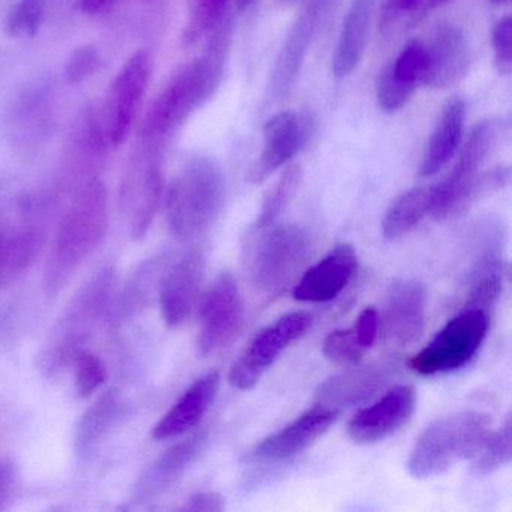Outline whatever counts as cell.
I'll list each match as a JSON object with an SVG mask.
<instances>
[{"instance_id": "12", "label": "cell", "mask_w": 512, "mask_h": 512, "mask_svg": "<svg viewBox=\"0 0 512 512\" xmlns=\"http://www.w3.org/2000/svg\"><path fill=\"white\" fill-rule=\"evenodd\" d=\"M314 119L310 115L281 112L268 119L263 127V151L251 167L248 179L262 184L272 173L292 161L310 142Z\"/></svg>"}, {"instance_id": "24", "label": "cell", "mask_w": 512, "mask_h": 512, "mask_svg": "<svg viewBox=\"0 0 512 512\" xmlns=\"http://www.w3.org/2000/svg\"><path fill=\"white\" fill-rule=\"evenodd\" d=\"M163 170L158 160L143 163L125 184V203L130 217L131 235L142 239L154 223L163 197Z\"/></svg>"}, {"instance_id": "37", "label": "cell", "mask_w": 512, "mask_h": 512, "mask_svg": "<svg viewBox=\"0 0 512 512\" xmlns=\"http://www.w3.org/2000/svg\"><path fill=\"white\" fill-rule=\"evenodd\" d=\"M364 353L353 328L337 329L323 341V355L335 364H355L361 361Z\"/></svg>"}, {"instance_id": "13", "label": "cell", "mask_w": 512, "mask_h": 512, "mask_svg": "<svg viewBox=\"0 0 512 512\" xmlns=\"http://www.w3.org/2000/svg\"><path fill=\"white\" fill-rule=\"evenodd\" d=\"M416 409V392L412 386L398 385L380 400L359 410L347 425V434L355 443L370 445L382 442L409 422Z\"/></svg>"}, {"instance_id": "23", "label": "cell", "mask_w": 512, "mask_h": 512, "mask_svg": "<svg viewBox=\"0 0 512 512\" xmlns=\"http://www.w3.org/2000/svg\"><path fill=\"white\" fill-rule=\"evenodd\" d=\"M220 380V373L211 371L191 383L190 388L154 425L152 437L155 440L175 439L196 428L211 409L220 388Z\"/></svg>"}, {"instance_id": "14", "label": "cell", "mask_w": 512, "mask_h": 512, "mask_svg": "<svg viewBox=\"0 0 512 512\" xmlns=\"http://www.w3.org/2000/svg\"><path fill=\"white\" fill-rule=\"evenodd\" d=\"M425 46V71L422 85L448 89L467 76L472 64L469 41L455 25H439Z\"/></svg>"}, {"instance_id": "7", "label": "cell", "mask_w": 512, "mask_h": 512, "mask_svg": "<svg viewBox=\"0 0 512 512\" xmlns=\"http://www.w3.org/2000/svg\"><path fill=\"white\" fill-rule=\"evenodd\" d=\"M152 61L148 52L134 53L116 79L107 95L101 116V139L110 148H119L127 142L143 95L151 79Z\"/></svg>"}, {"instance_id": "31", "label": "cell", "mask_w": 512, "mask_h": 512, "mask_svg": "<svg viewBox=\"0 0 512 512\" xmlns=\"http://www.w3.org/2000/svg\"><path fill=\"white\" fill-rule=\"evenodd\" d=\"M449 2L452 0H385L380 13V31L386 37H394L418 25L431 11Z\"/></svg>"}, {"instance_id": "9", "label": "cell", "mask_w": 512, "mask_h": 512, "mask_svg": "<svg viewBox=\"0 0 512 512\" xmlns=\"http://www.w3.org/2000/svg\"><path fill=\"white\" fill-rule=\"evenodd\" d=\"M335 4L337 0H310L302 8L275 59L269 80V100H283L295 88L308 52Z\"/></svg>"}, {"instance_id": "41", "label": "cell", "mask_w": 512, "mask_h": 512, "mask_svg": "<svg viewBox=\"0 0 512 512\" xmlns=\"http://www.w3.org/2000/svg\"><path fill=\"white\" fill-rule=\"evenodd\" d=\"M353 331H355L359 344L365 350L371 349L376 343L380 331V316L376 308H364L356 320V325L353 326Z\"/></svg>"}, {"instance_id": "21", "label": "cell", "mask_w": 512, "mask_h": 512, "mask_svg": "<svg viewBox=\"0 0 512 512\" xmlns=\"http://www.w3.org/2000/svg\"><path fill=\"white\" fill-rule=\"evenodd\" d=\"M425 71V46L413 40L406 44L394 62L380 73L376 98L385 113L400 112L407 106L418 85H422Z\"/></svg>"}, {"instance_id": "19", "label": "cell", "mask_w": 512, "mask_h": 512, "mask_svg": "<svg viewBox=\"0 0 512 512\" xmlns=\"http://www.w3.org/2000/svg\"><path fill=\"white\" fill-rule=\"evenodd\" d=\"M358 254L349 244L338 245L334 251L311 266L293 289L296 301L322 304L334 301L355 278Z\"/></svg>"}, {"instance_id": "40", "label": "cell", "mask_w": 512, "mask_h": 512, "mask_svg": "<svg viewBox=\"0 0 512 512\" xmlns=\"http://www.w3.org/2000/svg\"><path fill=\"white\" fill-rule=\"evenodd\" d=\"M493 44L494 65L502 76H509L512 71V19L509 16L502 17L494 25L491 34Z\"/></svg>"}, {"instance_id": "16", "label": "cell", "mask_w": 512, "mask_h": 512, "mask_svg": "<svg viewBox=\"0 0 512 512\" xmlns=\"http://www.w3.org/2000/svg\"><path fill=\"white\" fill-rule=\"evenodd\" d=\"M110 284L112 280L109 274L100 275L73 301V307L65 316L55 343L47 352L46 359L49 364L52 362V365H64L65 362L74 361L77 353L83 350L80 349V344L95 317L103 310Z\"/></svg>"}, {"instance_id": "44", "label": "cell", "mask_w": 512, "mask_h": 512, "mask_svg": "<svg viewBox=\"0 0 512 512\" xmlns=\"http://www.w3.org/2000/svg\"><path fill=\"white\" fill-rule=\"evenodd\" d=\"M116 2L118 0H80V8L83 13L94 16V14L106 13Z\"/></svg>"}, {"instance_id": "32", "label": "cell", "mask_w": 512, "mask_h": 512, "mask_svg": "<svg viewBox=\"0 0 512 512\" xmlns=\"http://www.w3.org/2000/svg\"><path fill=\"white\" fill-rule=\"evenodd\" d=\"M502 290V260L497 259L496 256L484 257L473 274L466 307L481 308L490 313L491 308L499 301Z\"/></svg>"}, {"instance_id": "15", "label": "cell", "mask_w": 512, "mask_h": 512, "mask_svg": "<svg viewBox=\"0 0 512 512\" xmlns=\"http://www.w3.org/2000/svg\"><path fill=\"white\" fill-rule=\"evenodd\" d=\"M203 275V256L190 250L170 262L161 278L158 299L164 322L179 328L187 322L196 307Z\"/></svg>"}, {"instance_id": "35", "label": "cell", "mask_w": 512, "mask_h": 512, "mask_svg": "<svg viewBox=\"0 0 512 512\" xmlns=\"http://www.w3.org/2000/svg\"><path fill=\"white\" fill-rule=\"evenodd\" d=\"M73 362L77 395L80 398H89L106 383V365L88 350H80Z\"/></svg>"}, {"instance_id": "5", "label": "cell", "mask_w": 512, "mask_h": 512, "mask_svg": "<svg viewBox=\"0 0 512 512\" xmlns=\"http://www.w3.org/2000/svg\"><path fill=\"white\" fill-rule=\"evenodd\" d=\"M247 248V271L251 283L266 295L281 292L310 256L311 241L295 224L253 229Z\"/></svg>"}, {"instance_id": "43", "label": "cell", "mask_w": 512, "mask_h": 512, "mask_svg": "<svg viewBox=\"0 0 512 512\" xmlns=\"http://www.w3.org/2000/svg\"><path fill=\"white\" fill-rule=\"evenodd\" d=\"M14 484H16V472L13 464L0 461V509L4 508L5 503L10 499Z\"/></svg>"}, {"instance_id": "2", "label": "cell", "mask_w": 512, "mask_h": 512, "mask_svg": "<svg viewBox=\"0 0 512 512\" xmlns=\"http://www.w3.org/2000/svg\"><path fill=\"white\" fill-rule=\"evenodd\" d=\"M109 226L107 193L100 181H91L74 197L56 230L44 269V287L58 295L83 263L106 238Z\"/></svg>"}, {"instance_id": "4", "label": "cell", "mask_w": 512, "mask_h": 512, "mask_svg": "<svg viewBox=\"0 0 512 512\" xmlns=\"http://www.w3.org/2000/svg\"><path fill=\"white\" fill-rule=\"evenodd\" d=\"M490 434L484 413L464 410L431 422L416 439L407 469L416 479L434 478L461 460L473 458Z\"/></svg>"}, {"instance_id": "20", "label": "cell", "mask_w": 512, "mask_h": 512, "mask_svg": "<svg viewBox=\"0 0 512 512\" xmlns=\"http://www.w3.org/2000/svg\"><path fill=\"white\" fill-rule=\"evenodd\" d=\"M208 443V431H197L193 436L167 449L146 467L134 487V499L148 502L166 493L188 469L196 463Z\"/></svg>"}, {"instance_id": "34", "label": "cell", "mask_w": 512, "mask_h": 512, "mask_svg": "<svg viewBox=\"0 0 512 512\" xmlns=\"http://www.w3.org/2000/svg\"><path fill=\"white\" fill-rule=\"evenodd\" d=\"M302 169L299 166H292L283 173L280 181L274 185L271 191L266 194L262 208L257 215L253 229H263L272 226L278 220L284 209L292 202L295 194L298 193L299 185L302 182Z\"/></svg>"}, {"instance_id": "39", "label": "cell", "mask_w": 512, "mask_h": 512, "mask_svg": "<svg viewBox=\"0 0 512 512\" xmlns=\"http://www.w3.org/2000/svg\"><path fill=\"white\" fill-rule=\"evenodd\" d=\"M101 64H103V59H101L97 47L91 46V44L77 47L71 58L68 59L67 70H65L68 83L79 85V83L91 79L100 70Z\"/></svg>"}, {"instance_id": "11", "label": "cell", "mask_w": 512, "mask_h": 512, "mask_svg": "<svg viewBox=\"0 0 512 512\" xmlns=\"http://www.w3.org/2000/svg\"><path fill=\"white\" fill-rule=\"evenodd\" d=\"M341 412L317 403L286 427L266 436L247 454L253 463H283L307 451L337 421Z\"/></svg>"}, {"instance_id": "42", "label": "cell", "mask_w": 512, "mask_h": 512, "mask_svg": "<svg viewBox=\"0 0 512 512\" xmlns=\"http://www.w3.org/2000/svg\"><path fill=\"white\" fill-rule=\"evenodd\" d=\"M182 511L221 512L226 509V499L217 491H197L188 497Z\"/></svg>"}, {"instance_id": "3", "label": "cell", "mask_w": 512, "mask_h": 512, "mask_svg": "<svg viewBox=\"0 0 512 512\" xmlns=\"http://www.w3.org/2000/svg\"><path fill=\"white\" fill-rule=\"evenodd\" d=\"M226 179L209 157L191 158L170 182L166 196L167 221L179 241L205 235L223 211Z\"/></svg>"}, {"instance_id": "29", "label": "cell", "mask_w": 512, "mask_h": 512, "mask_svg": "<svg viewBox=\"0 0 512 512\" xmlns=\"http://www.w3.org/2000/svg\"><path fill=\"white\" fill-rule=\"evenodd\" d=\"M433 206V187L412 188L400 194L386 211L382 221V233L386 239H400L428 217Z\"/></svg>"}, {"instance_id": "8", "label": "cell", "mask_w": 512, "mask_h": 512, "mask_svg": "<svg viewBox=\"0 0 512 512\" xmlns=\"http://www.w3.org/2000/svg\"><path fill=\"white\" fill-rule=\"evenodd\" d=\"M313 325V317L305 311H295L280 317L254 337L250 346L233 362L229 382L239 391L256 388L266 371L280 358L284 350L301 340Z\"/></svg>"}, {"instance_id": "18", "label": "cell", "mask_w": 512, "mask_h": 512, "mask_svg": "<svg viewBox=\"0 0 512 512\" xmlns=\"http://www.w3.org/2000/svg\"><path fill=\"white\" fill-rule=\"evenodd\" d=\"M398 367L400 365L397 361L389 359L337 374L319 386L316 394L317 403L332 407L338 412L346 407L364 403L391 382Z\"/></svg>"}, {"instance_id": "22", "label": "cell", "mask_w": 512, "mask_h": 512, "mask_svg": "<svg viewBox=\"0 0 512 512\" xmlns=\"http://www.w3.org/2000/svg\"><path fill=\"white\" fill-rule=\"evenodd\" d=\"M511 170L506 166L481 170L467 182L454 187L433 185V206L430 217L436 221H449L467 214L485 197L503 190L509 184Z\"/></svg>"}, {"instance_id": "38", "label": "cell", "mask_w": 512, "mask_h": 512, "mask_svg": "<svg viewBox=\"0 0 512 512\" xmlns=\"http://www.w3.org/2000/svg\"><path fill=\"white\" fill-rule=\"evenodd\" d=\"M230 0H197L193 20L188 26L187 40H199L202 35L211 34L224 19Z\"/></svg>"}, {"instance_id": "36", "label": "cell", "mask_w": 512, "mask_h": 512, "mask_svg": "<svg viewBox=\"0 0 512 512\" xmlns=\"http://www.w3.org/2000/svg\"><path fill=\"white\" fill-rule=\"evenodd\" d=\"M46 16V0H19L8 16L11 37H35Z\"/></svg>"}, {"instance_id": "1", "label": "cell", "mask_w": 512, "mask_h": 512, "mask_svg": "<svg viewBox=\"0 0 512 512\" xmlns=\"http://www.w3.org/2000/svg\"><path fill=\"white\" fill-rule=\"evenodd\" d=\"M211 34L206 52L179 68L152 101L140 124L143 137L157 139L172 133L217 91L229 52L232 23L224 19Z\"/></svg>"}, {"instance_id": "26", "label": "cell", "mask_w": 512, "mask_h": 512, "mask_svg": "<svg viewBox=\"0 0 512 512\" xmlns=\"http://www.w3.org/2000/svg\"><path fill=\"white\" fill-rule=\"evenodd\" d=\"M464 115H466L464 103L458 98H452L443 106L422 155L421 166H419V175L422 178L436 175L454 157L463 137Z\"/></svg>"}, {"instance_id": "46", "label": "cell", "mask_w": 512, "mask_h": 512, "mask_svg": "<svg viewBox=\"0 0 512 512\" xmlns=\"http://www.w3.org/2000/svg\"><path fill=\"white\" fill-rule=\"evenodd\" d=\"M494 7H502V5H508L511 0H488Z\"/></svg>"}, {"instance_id": "27", "label": "cell", "mask_w": 512, "mask_h": 512, "mask_svg": "<svg viewBox=\"0 0 512 512\" xmlns=\"http://www.w3.org/2000/svg\"><path fill=\"white\" fill-rule=\"evenodd\" d=\"M44 232L34 224H0V287L25 274L40 254Z\"/></svg>"}, {"instance_id": "10", "label": "cell", "mask_w": 512, "mask_h": 512, "mask_svg": "<svg viewBox=\"0 0 512 512\" xmlns=\"http://www.w3.org/2000/svg\"><path fill=\"white\" fill-rule=\"evenodd\" d=\"M244 323V302L238 283L226 272L212 284L200 305L199 355L211 356L229 346Z\"/></svg>"}, {"instance_id": "47", "label": "cell", "mask_w": 512, "mask_h": 512, "mask_svg": "<svg viewBox=\"0 0 512 512\" xmlns=\"http://www.w3.org/2000/svg\"><path fill=\"white\" fill-rule=\"evenodd\" d=\"M278 4L283 5V7H287V5L295 4L298 0H277Z\"/></svg>"}, {"instance_id": "25", "label": "cell", "mask_w": 512, "mask_h": 512, "mask_svg": "<svg viewBox=\"0 0 512 512\" xmlns=\"http://www.w3.org/2000/svg\"><path fill=\"white\" fill-rule=\"evenodd\" d=\"M377 0H352L332 59L337 79L350 76L361 62L370 35Z\"/></svg>"}, {"instance_id": "30", "label": "cell", "mask_w": 512, "mask_h": 512, "mask_svg": "<svg viewBox=\"0 0 512 512\" xmlns=\"http://www.w3.org/2000/svg\"><path fill=\"white\" fill-rule=\"evenodd\" d=\"M121 401L115 392H107L100 398L79 422L76 433V449L86 457L91 454L118 419Z\"/></svg>"}, {"instance_id": "45", "label": "cell", "mask_w": 512, "mask_h": 512, "mask_svg": "<svg viewBox=\"0 0 512 512\" xmlns=\"http://www.w3.org/2000/svg\"><path fill=\"white\" fill-rule=\"evenodd\" d=\"M254 4V0H236V7L239 11H245Z\"/></svg>"}, {"instance_id": "6", "label": "cell", "mask_w": 512, "mask_h": 512, "mask_svg": "<svg viewBox=\"0 0 512 512\" xmlns=\"http://www.w3.org/2000/svg\"><path fill=\"white\" fill-rule=\"evenodd\" d=\"M490 313L466 307L449 320L442 331L409 361L410 370L421 376L449 373L469 364L488 335Z\"/></svg>"}, {"instance_id": "28", "label": "cell", "mask_w": 512, "mask_h": 512, "mask_svg": "<svg viewBox=\"0 0 512 512\" xmlns=\"http://www.w3.org/2000/svg\"><path fill=\"white\" fill-rule=\"evenodd\" d=\"M505 133V124L500 119L479 122L467 137L454 169L449 173L448 178L443 179L442 184L454 187L478 175L481 170H484L488 158L496 152Z\"/></svg>"}, {"instance_id": "33", "label": "cell", "mask_w": 512, "mask_h": 512, "mask_svg": "<svg viewBox=\"0 0 512 512\" xmlns=\"http://www.w3.org/2000/svg\"><path fill=\"white\" fill-rule=\"evenodd\" d=\"M512 457V421L506 416L499 430L488 434L484 445L476 452L472 464L473 475L488 476L511 463Z\"/></svg>"}, {"instance_id": "17", "label": "cell", "mask_w": 512, "mask_h": 512, "mask_svg": "<svg viewBox=\"0 0 512 512\" xmlns=\"http://www.w3.org/2000/svg\"><path fill=\"white\" fill-rule=\"evenodd\" d=\"M427 320V290L419 281L397 280L386 295L385 334L395 346H410L421 338Z\"/></svg>"}]
</instances>
